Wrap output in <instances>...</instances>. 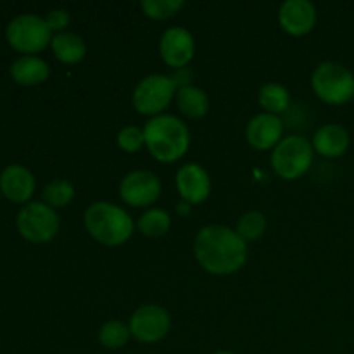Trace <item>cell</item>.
I'll return each instance as SVG.
<instances>
[{
	"label": "cell",
	"instance_id": "cell-1",
	"mask_svg": "<svg viewBox=\"0 0 354 354\" xmlns=\"http://www.w3.org/2000/svg\"><path fill=\"white\" fill-rule=\"evenodd\" d=\"M194 252L206 272L230 275L248 261V242L225 225H207L196 235Z\"/></svg>",
	"mask_w": 354,
	"mask_h": 354
},
{
	"label": "cell",
	"instance_id": "cell-2",
	"mask_svg": "<svg viewBox=\"0 0 354 354\" xmlns=\"http://www.w3.org/2000/svg\"><path fill=\"white\" fill-rule=\"evenodd\" d=\"M149 152L161 162H175L187 154L190 147L189 127L173 114L151 118L144 128Z\"/></svg>",
	"mask_w": 354,
	"mask_h": 354
},
{
	"label": "cell",
	"instance_id": "cell-3",
	"mask_svg": "<svg viewBox=\"0 0 354 354\" xmlns=\"http://www.w3.org/2000/svg\"><path fill=\"white\" fill-rule=\"evenodd\" d=\"M85 227L97 242L104 245H121L133 235L135 223L130 214L118 204L93 203L85 211Z\"/></svg>",
	"mask_w": 354,
	"mask_h": 354
},
{
	"label": "cell",
	"instance_id": "cell-4",
	"mask_svg": "<svg viewBox=\"0 0 354 354\" xmlns=\"http://www.w3.org/2000/svg\"><path fill=\"white\" fill-rule=\"evenodd\" d=\"M311 88L317 97L330 106H341L354 97V75L351 69L335 61H324L313 69Z\"/></svg>",
	"mask_w": 354,
	"mask_h": 354
},
{
	"label": "cell",
	"instance_id": "cell-5",
	"mask_svg": "<svg viewBox=\"0 0 354 354\" xmlns=\"http://www.w3.org/2000/svg\"><path fill=\"white\" fill-rule=\"evenodd\" d=\"M315 149L308 138L290 135L280 140L272 152V166L283 180H297L311 168Z\"/></svg>",
	"mask_w": 354,
	"mask_h": 354
},
{
	"label": "cell",
	"instance_id": "cell-6",
	"mask_svg": "<svg viewBox=\"0 0 354 354\" xmlns=\"http://www.w3.org/2000/svg\"><path fill=\"white\" fill-rule=\"evenodd\" d=\"M176 92L178 88L171 76L154 73L137 83L133 95H131V102L138 113L154 118L162 114L173 97H176Z\"/></svg>",
	"mask_w": 354,
	"mask_h": 354
},
{
	"label": "cell",
	"instance_id": "cell-7",
	"mask_svg": "<svg viewBox=\"0 0 354 354\" xmlns=\"http://www.w3.org/2000/svg\"><path fill=\"white\" fill-rule=\"evenodd\" d=\"M52 31L47 21L37 14H19L7 26V40L14 48L35 54L52 41Z\"/></svg>",
	"mask_w": 354,
	"mask_h": 354
},
{
	"label": "cell",
	"instance_id": "cell-8",
	"mask_svg": "<svg viewBox=\"0 0 354 354\" xmlns=\"http://www.w3.org/2000/svg\"><path fill=\"white\" fill-rule=\"evenodd\" d=\"M16 221L21 235L37 244L52 241L61 227L55 209L45 203H30L21 207Z\"/></svg>",
	"mask_w": 354,
	"mask_h": 354
},
{
	"label": "cell",
	"instance_id": "cell-9",
	"mask_svg": "<svg viewBox=\"0 0 354 354\" xmlns=\"http://www.w3.org/2000/svg\"><path fill=\"white\" fill-rule=\"evenodd\" d=\"M130 332L138 342L154 344L168 335L171 318L165 308L158 304H144L130 318Z\"/></svg>",
	"mask_w": 354,
	"mask_h": 354
},
{
	"label": "cell",
	"instance_id": "cell-10",
	"mask_svg": "<svg viewBox=\"0 0 354 354\" xmlns=\"http://www.w3.org/2000/svg\"><path fill=\"white\" fill-rule=\"evenodd\" d=\"M120 196L133 207H147L161 196V180L151 171L137 169L121 180Z\"/></svg>",
	"mask_w": 354,
	"mask_h": 354
},
{
	"label": "cell",
	"instance_id": "cell-11",
	"mask_svg": "<svg viewBox=\"0 0 354 354\" xmlns=\"http://www.w3.org/2000/svg\"><path fill=\"white\" fill-rule=\"evenodd\" d=\"M194 54H196V41L187 28L171 26L161 35L159 55L171 68H187V64L194 59Z\"/></svg>",
	"mask_w": 354,
	"mask_h": 354
},
{
	"label": "cell",
	"instance_id": "cell-12",
	"mask_svg": "<svg viewBox=\"0 0 354 354\" xmlns=\"http://www.w3.org/2000/svg\"><path fill=\"white\" fill-rule=\"evenodd\" d=\"M317 7L310 0H286L279 9V23L289 35L303 37L317 24Z\"/></svg>",
	"mask_w": 354,
	"mask_h": 354
},
{
	"label": "cell",
	"instance_id": "cell-13",
	"mask_svg": "<svg viewBox=\"0 0 354 354\" xmlns=\"http://www.w3.org/2000/svg\"><path fill=\"white\" fill-rule=\"evenodd\" d=\"M176 189L187 204H201L209 197L211 180L206 169L197 162H187L176 171Z\"/></svg>",
	"mask_w": 354,
	"mask_h": 354
},
{
	"label": "cell",
	"instance_id": "cell-14",
	"mask_svg": "<svg viewBox=\"0 0 354 354\" xmlns=\"http://www.w3.org/2000/svg\"><path fill=\"white\" fill-rule=\"evenodd\" d=\"M283 123L277 114L259 113L245 127V138L258 151L275 149L282 140Z\"/></svg>",
	"mask_w": 354,
	"mask_h": 354
},
{
	"label": "cell",
	"instance_id": "cell-15",
	"mask_svg": "<svg viewBox=\"0 0 354 354\" xmlns=\"http://www.w3.org/2000/svg\"><path fill=\"white\" fill-rule=\"evenodd\" d=\"M349 144H351L349 131L337 123H328L320 127L315 131L313 140H311L315 152L328 159L344 156L348 152Z\"/></svg>",
	"mask_w": 354,
	"mask_h": 354
},
{
	"label": "cell",
	"instance_id": "cell-16",
	"mask_svg": "<svg viewBox=\"0 0 354 354\" xmlns=\"http://www.w3.org/2000/svg\"><path fill=\"white\" fill-rule=\"evenodd\" d=\"M0 189L3 196L14 203H24L35 190V178L28 168L21 165H10L0 173Z\"/></svg>",
	"mask_w": 354,
	"mask_h": 354
},
{
	"label": "cell",
	"instance_id": "cell-17",
	"mask_svg": "<svg viewBox=\"0 0 354 354\" xmlns=\"http://www.w3.org/2000/svg\"><path fill=\"white\" fill-rule=\"evenodd\" d=\"M10 75L19 85H38L50 75V68L44 59L37 55H23L10 66Z\"/></svg>",
	"mask_w": 354,
	"mask_h": 354
},
{
	"label": "cell",
	"instance_id": "cell-18",
	"mask_svg": "<svg viewBox=\"0 0 354 354\" xmlns=\"http://www.w3.org/2000/svg\"><path fill=\"white\" fill-rule=\"evenodd\" d=\"M52 50L55 57L66 64H76L82 61L86 54V45L78 33L73 31H62L57 33L50 41Z\"/></svg>",
	"mask_w": 354,
	"mask_h": 354
},
{
	"label": "cell",
	"instance_id": "cell-19",
	"mask_svg": "<svg viewBox=\"0 0 354 354\" xmlns=\"http://www.w3.org/2000/svg\"><path fill=\"white\" fill-rule=\"evenodd\" d=\"M176 102H178V109L182 111L183 116L192 118V120H199V118L206 116L209 111V99L207 93L199 86H182L176 92Z\"/></svg>",
	"mask_w": 354,
	"mask_h": 354
},
{
	"label": "cell",
	"instance_id": "cell-20",
	"mask_svg": "<svg viewBox=\"0 0 354 354\" xmlns=\"http://www.w3.org/2000/svg\"><path fill=\"white\" fill-rule=\"evenodd\" d=\"M258 100L266 113L279 116L280 113L289 109L290 93L287 90V86H283L282 83L270 82L261 86V90L258 93Z\"/></svg>",
	"mask_w": 354,
	"mask_h": 354
},
{
	"label": "cell",
	"instance_id": "cell-21",
	"mask_svg": "<svg viewBox=\"0 0 354 354\" xmlns=\"http://www.w3.org/2000/svg\"><path fill=\"white\" fill-rule=\"evenodd\" d=\"M137 227L145 237H162V235L168 234L169 227H171V216H169L165 209L151 207V209H147L140 218H138Z\"/></svg>",
	"mask_w": 354,
	"mask_h": 354
},
{
	"label": "cell",
	"instance_id": "cell-22",
	"mask_svg": "<svg viewBox=\"0 0 354 354\" xmlns=\"http://www.w3.org/2000/svg\"><path fill=\"white\" fill-rule=\"evenodd\" d=\"M131 337V332L128 325L120 320H111L100 327L99 341L107 349H121L127 346L128 339Z\"/></svg>",
	"mask_w": 354,
	"mask_h": 354
},
{
	"label": "cell",
	"instance_id": "cell-23",
	"mask_svg": "<svg viewBox=\"0 0 354 354\" xmlns=\"http://www.w3.org/2000/svg\"><path fill=\"white\" fill-rule=\"evenodd\" d=\"M44 201L47 206L50 207H64L75 197V187L68 182V180L55 178L52 182H48L44 189Z\"/></svg>",
	"mask_w": 354,
	"mask_h": 354
},
{
	"label": "cell",
	"instance_id": "cell-24",
	"mask_svg": "<svg viewBox=\"0 0 354 354\" xmlns=\"http://www.w3.org/2000/svg\"><path fill=\"white\" fill-rule=\"evenodd\" d=\"M266 230V218L259 211H248L237 223V234L244 239L245 242L256 241L261 237Z\"/></svg>",
	"mask_w": 354,
	"mask_h": 354
},
{
	"label": "cell",
	"instance_id": "cell-25",
	"mask_svg": "<svg viewBox=\"0 0 354 354\" xmlns=\"http://www.w3.org/2000/svg\"><path fill=\"white\" fill-rule=\"evenodd\" d=\"M142 10L147 17L151 19H169V17L175 16L185 2L183 0H142Z\"/></svg>",
	"mask_w": 354,
	"mask_h": 354
},
{
	"label": "cell",
	"instance_id": "cell-26",
	"mask_svg": "<svg viewBox=\"0 0 354 354\" xmlns=\"http://www.w3.org/2000/svg\"><path fill=\"white\" fill-rule=\"evenodd\" d=\"M118 145L127 152H138L145 145L144 130H140L138 127H133V124L124 127L118 133Z\"/></svg>",
	"mask_w": 354,
	"mask_h": 354
},
{
	"label": "cell",
	"instance_id": "cell-27",
	"mask_svg": "<svg viewBox=\"0 0 354 354\" xmlns=\"http://www.w3.org/2000/svg\"><path fill=\"white\" fill-rule=\"evenodd\" d=\"M45 21H47L50 31H59V33H62L64 28H68L71 16H69L68 10L64 9H52L50 12L47 14V17H45Z\"/></svg>",
	"mask_w": 354,
	"mask_h": 354
},
{
	"label": "cell",
	"instance_id": "cell-28",
	"mask_svg": "<svg viewBox=\"0 0 354 354\" xmlns=\"http://www.w3.org/2000/svg\"><path fill=\"white\" fill-rule=\"evenodd\" d=\"M171 78H173V82H175L176 88H182V86L190 85V82H192V73H190L187 68L176 69V73L171 76Z\"/></svg>",
	"mask_w": 354,
	"mask_h": 354
},
{
	"label": "cell",
	"instance_id": "cell-29",
	"mask_svg": "<svg viewBox=\"0 0 354 354\" xmlns=\"http://www.w3.org/2000/svg\"><path fill=\"white\" fill-rule=\"evenodd\" d=\"M213 354H235V353H232V351H218V353H213Z\"/></svg>",
	"mask_w": 354,
	"mask_h": 354
},
{
	"label": "cell",
	"instance_id": "cell-30",
	"mask_svg": "<svg viewBox=\"0 0 354 354\" xmlns=\"http://www.w3.org/2000/svg\"><path fill=\"white\" fill-rule=\"evenodd\" d=\"M353 100H354V97H353Z\"/></svg>",
	"mask_w": 354,
	"mask_h": 354
}]
</instances>
